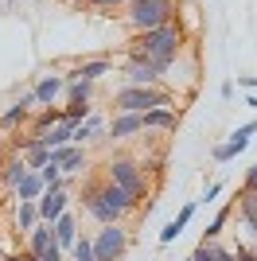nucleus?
<instances>
[{"label": "nucleus", "mask_w": 257, "mask_h": 261, "mask_svg": "<svg viewBox=\"0 0 257 261\" xmlns=\"http://www.w3.org/2000/svg\"><path fill=\"white\" fill-rule=\"evenodd\" d=\"M97 199H101L106 207H113V211H117V218H121V222L144 211V207L137 203V199L128 195V191H121V187H117V184H109V179H101V184H97Z\"/></svg>", "instance_id": "423d86ee"}, {"label": "nucleus", "mask_w": 257, "mask_h": 261, "mask_svg": "<svg viewBox=\"0 0 257 261\" xmlns=\"http://www.w3.org/2000/svg\"><path fill=\"white\" fill-rule=\"evenodd\" d=\"M90 242H94L97 261H121L128 253V246H133V234H128L125 222H109V226H97L90 234Z\"/></svg>", "instance_id": "39448f33"}, {"label": "nucleus", "mask_w": 257, "mask_h": 261, "mask_svg": "<svg viewBox=\"0 0 257 261\" xmlns=\"http://www.w3.org/2000/svg\"><path fill=\"white\" fill-rule=\"evenodd\" d=\"M51 230H55V246H59V250H70L74 238H78V215L74 211H63V215L51 222Z\"/></svg>", "instance_id": "ddd939ff"}, {"label": "nucleus", "mask_w": 257, "mask_h": 261, "mask_svg": "<svg viewBox=\"0 0 257 261\" xmlns=\"http://www.w3.org/2000/svg\"><path fill=\"white\" fill-rule=\"evenodd\" d=\"M113 106H117V113H148L156 106H175V90H168V86H121Z\"/></svg>", "instance_id": "20e7f679"}, {"label": "nucleus", "mask_w": 257, "mask_h": 261, "mask_svg": "<svg viewBox=\"0 0 257 261\" xmlns=\"http://www.w3.org/2000/svg\"><path fill=\"white\" fill-rule=\"evenodd\" d=\"M183 47H187V28L179 20L175 23H164V28H152V32H140L128 39V63H144L148 59L156 66V74H168L171 66L183 59Z\"/></svg>", "instance_id": "f257e3e1"}, {"label": "nucleus", "mask_w": 257, "mask_h": 261, "mask_svg": "<svg viewBox=\"0 0 257 261\" xmlns=\"http://www.w3.org/2000/svg\"><path fill=\"white\" fill-rule=\"evenodd\" d=\"M28 172H32V168H28L20 156H12V160H4V168H0V179H4V184L16 191V187H20V179H23Z\"/></svg>", "instance_id": "4be33fe9"}, {"label": "nucleus", "mask_w": 257, "mask_h": 261, "mask_svg": "<svg viewBox=\"0 0 257 261\" xmlns=\"http://www.w3.org/2000/svg\"><path fill=\"white\" fill-rule=\"evenodd\" d=\"M74 74L86 78V82H97V78L113 74V63L109 59H82V63H74Z\"/></svg>", "instance_id": "f3484780"}, {"label": "nucleus", "mask_w": 257, "mask_h": 261, "mask_svg": "<svg viewBox=\"0 0 257 261\" xmlns=\"http://www.w3.org/2000/svg\"><path fill=\"white\" fill-rule=\"evenodd\" d=\"M35 261H66V257H63V250H59V246H47Z\"/></svg>", "instance_id": "c756f323"}, {"label": "nucleus", "mask_w": 257, "mask_h": 261, "mask_svg": "<svg viewBox=\"0 0 257 261\" xmlns=\"http://www.w3.org/2000/svg\"><path fill=\"white\" fill-rule=\"evenodd\" d=\"M222 195V184H207V195H203V203H211V199H218Z\"/></svg>", "instance_id": "473e14b6"}, {"label": "nucleus", "mask_w": 257, "mask_h": 261, "mask_svg": "<svg viewBox=\"0 0 257 261\" xmlns=\"http://www.w3.org/2000/svg\"><path fill=\"white\" fill-rule=\"evenodd\" d=\"M249 137H257V121H246V125H238L234 137H230L226 144H214V152H211V156H214V164H230L238 152H246V148H249Z\"/></svg>", "instance_id": "6e6552de"}, {"label": "nucleus", "mask_w": 257, "mask_h": 261, "mask_svg": "<svg viewBox=\"0 0 257 261\" xmlns=\"http://www.w3.org/2000/svg\"><path fill=\"white\" fill-rule=\"evenodd\" d=\"M179 20V0H128L125 4V28L133 35L164 28Z\"/></svg>", "instance_id": "f03ea898"}, {"label": "nucleus", "mask_w": 257, "mask_h": 261, "mask_svg": "<svg viewBox=\"0 0 257 261\" xmlns=\"http://www.w3.org/2000/svg\"><path fill=\"white\" fill-rule=\"evenodd\" d=\"M12 195H16V203H35V199L43 195V184H39V175H35V172H28V175L20 179V187L12 191Z\"/></svg>", "instance_id": "aec40b11"}, {"label": "nucleus", "mask_w": 257, "mask_h": 261, "mask_svg": "<svg viewBox=\"0 0 257 261\" xmlns=\"http://www.w3.org/2000/svg\"><path fill=\"white\" fill-rule=\"evenodd\" d=\"M246 106H253V109H257V94H249V98H246Z\"/></svg>", "instance_id": "f704fd0d"}, {"label": "nucleus", "mask_w": 257, "mask_h": 261, "mask_svg": "<svg viewBox=\"0 0 257 261\" xmlns=\"http://www.w3.org/2000/svg\"><path fill=\"white\" fill-rule=\"evenodd\" d=\"M242 191H257V164L246 172V179H242Z\"/></svg>", "instance_id": "7c9ffc66"}, {"label": "nucleus", "mask_w": 257, "mask_h": 261, "mask_svg": "<svg viewBox=\"0 0 257 261\" xmlns=\"http://www.w3.org/2000/svg\"><path fill=\"white\" fill-rule=\"evenodd\" d=\"M35 109H39V106H35V98H32V94H20V101H16V106H8L4 113H0V129H12V125H23V121L32 117Z\"/></svg>", "instance_id": "4468645a"}, {"label": "nucleus", "mask_w": 257, "mask_h": 261, "mask_svg": "<svg viewBox=\"0 0 257 261\" xmlns=\"http://www.w3.org/2000/svg\"><path fill=\"white\" fill-rule=\"evenodd\" d=\"M106 179L109 184H117L121 191H128V195L137 199L140 207L148 211V175H144V168H140V160H133V156H109L106 164Z\"/></svg>", "instance_id": "7ed1b4c3"}, {"label": "nucleus", "mask_w": 257, "mask_h": 261, "mask_svg": "<svg viewBox=\"0 0 257 261\" xmlns=\"http://www.w3.org/2000/svg\"><path fill=\"white\" fill-rule=\"evenodd\" d=\"M4 261H23V253H12V257H4Z\"/></svg>", "instance_id": "c9c22d12"}, {"label": "nucleus", "mask_w": 257, "mask_h": 261, "mask_svg": "<svg viewBox=\"0 0 257 261\" xmlns=\"http://www.w3.org/2000/svg\"><path fill=\"white\" fill-rule=\"evenodd\" d=\"M90 98H94V82H86V78L66 82V101H90Z\"/></svg>", "instance_id": "cd10ccee"}, {"label": "nucleus", "mask_w": 257, "mask_h": 261, "mask_svg": "<svg viewBox=\"0 0 257 261\" xmlns=\"http://www.w3.org/2000/svg\"><path fill=\"white\" fill-rule=\"evenodd\" d=\"M66 90V82H63V74H43L39 82H35V90H32V98H35V106H55V98Z\"/></svg>", "instance_id": "2eb2a0df"}, {"label": "nucleus", "mask_w": 257, "mask_h": 261, "mask_svg": "<svg viewBox=\"0 0 257 261\" xmlns=\"http://www.w3.org/2000/svg\"><path fill=\"white\" fill-rule=\"evenodd\" d=\"M144 125H140V113H117V117L106 125V137L109 141H128V137H140Z\"/></svg>", "instance_id": "9d476101"}, {"label": "nucleus", "mask_w": 257, "mask_h": 261, "mask_svg": "<svg viewBox=\"0 0 257 261\" xmlns=\"http://www.w3.org/2000/svg\"><path fill=\"white\" fill-rule=\"evenodd\" d=\"M97 137H106V117L101 113H90L86 121H78L74 129H70V144H90V141H97Z\"/></svg>", "instance_id": "f8f14e48"}, {"label": "nucleus", "mask_w": 257, "mask_h": 261, "mask_svg": "<svg viewBox=\"0 0 257 261\" xmlns=\"http://www.w3.org/2000/svg\"><path fill=\"white\" fill-rule=\"evenodd\" d=\"M187 261H214V257H211V246H207V242H199V250H195Z\"/></svg>", "instance_id": "2f4dec72"}, {"label": "nucleus", "mask_w": 257, "mask_h": 261, "mask_svg": "<svg viewBox=\"0 0 257 261\" xmlns=\"http://www.w3.org/2000/svg\"><path fill=\"white\" fill-rule=\"evenodd\" d=\"M230 215H234V207H222V211H218V215H214V222L207 226L203 242H218V238H222V230H226V222H230Z\"/></svg>", "instance_id": "a878e982"}, {"label": "nucleus", "mask_w": 257, "mask_h": 261, "mask_svg": "<svg viewBox=\"0 0 257 261\" xmlns=\"http://www.w3.org/2000/svg\"><path fill=\"white\" fill-rule=\"evenodd\" d=\"M28 121H32V137H43V133L51 129V125H59V121H63V109H55V106H39Z\"/></svg>", "instance_id": "a211bd4d"}, {"label": "nucleus", "mask_w": 257, "mask_h": 261, "mask_svg": "<svg viewBox=\"0 0 257 261\" xmlns=\"http://www.w3.org/2000/svg\"><path fill=\"white\" fill-rule=\"evenodd\" d=\"M16 230L20 234H32L35 226H39V211H35V203H16Z\"/></svg>", "instance_id": "412c9836"}, {"label": "nucleus", "mask_w": 257, "mask_h": 261, "mask_svg": "<svg viewBox=\"0 0 257 261\" xmlns=\"http://www.w3.org/2000/svg\"><path fill=\"white\" fill-rule=\"evenodd\" d=\"M70 129H74L70 121H59V125H51V129L43 133L39 141L47 144V148H63V144H70Z\"/></svg>", "instance_id": "5701e85b"}, {"label": "nucleus", "mask_w": 257, "mask_h": 261, "mask_svg": "<svg viewBox=\"0 0 257 261\" xmlns=\"http://www.w3.org/2000/svg\"><path fill=\"white\" fill-rule=\"evenodd\" d=\"M35 175H39L43 191H55V187H66V175H63V168H59V164H51V160L43 164V168H39Z\"/></svg>", "instance_id": "b1692460"}, {"label": "nucleus", "mask_w": 257, "mask_h": 261, "mask_svg": "<svg viewBox=\"0 0 257 261\" xmlns=\"http://www.w3.org/2000/svg\"><path fill=\"white\" fill-rule=\"evenodd\" d=\"M70 203H74V195H70V187H55V191H43L39 199H35V211H39V222H47L51 226L55 218L63 215V211H70Z\"/></svg>", "instance_id": "0eeeda50"}, {"label": "nucleus", "mask_w": 257, "mask_h": 261, "mask_svg": "<svg viewBox=\"0 0 257 261\" xmlns=\"http://www.w3.org/2000/svg\"><path fill=\"white\" fill-rule=\"evenodd\" d=\"M121 78H125V86H160V82H164L148 59H144V63H125Z\"/></svg>", "instance_id": "9b49d317"}, {"label": "nucleus", "mask_w": 257, "mask_h": 261, "mask_svg": "<svg viewBox=\"0 0 257 261\" xmlns=\"http://www.w3.org/2000/svg\"><path fill=\"white\" fill-rule=\"evenodd\" d=\"M191 218H195V203H187V207H183L179 215H175V218H171V222H168V226L160 230V246H171V242L179 238L183 230L191 226Z\"/></svg>", "instance_id": "dca6fc26"}, {"label": "nucleus", "mask_w": 257, "mask_h": 261, "mask_svg": "<svg viewBox=\"0 0 257 261\" xmlns=\"http://www.w3.org/2000/svg\"><path fill=\"white\" fill-rule=\"evenodd\" d=\"M238 86H246L249 94H257V74H253V78H238Z\"/></svg>", "instance_id": "72a5a7b5"}, {"label": "nucleus", "mask_w": 257, "mask_h": 261, "mask_svg": "<svg viewBox=\"0 0 257 261\" xmlns=\"http://www.w3.org/2000/svg\"><path fill=\"white\" fill-rule=\"evenodd\" d=\"M179 117H183L179 106H156L148 113H140V125H144V133H175Z\"/></svg>", "instance_id": "1a4fd4ad"}, {"label": "nucleus", "mask_w": 257, "mask_h": 261, "mask_svg": "<svg viewBox=\"0 0 257 261\" xmlns=\"http://www.w3.org/2000/svg\"><path fill=\"white\" fill-rule=\"evenodd\" d=\"M4 4H16V0H4Z\"/></svg>", "instance_id": "e433bc0d"}, {"label": "nucleus", "mask_w": 257, "mask_h": 261, "mask_svg": "<svg viewBox=\"0 0 257 261\" xmlns=\"http://www.w3.org/2000/svg\"><path fill=\"white\" fill-rule=\"evenodd\" d=\"M90 113H94V106H90V101H66V106H63V121H70V125L86 121Z\"/></svg>", "instance_id": "393cba45"}, {"label": "nucleus", "mask_w": 257, "mask_h": 261, "mask_svg": "<svg viewBox=\"0 0 257 261\" xmlns=\"http://www.w3.org/2000/svg\"><path fill=\"white\" fill-rule=\"evenodd\" d=\"M70 261H97L90 234H78V238H74V246H70Z\"/></svg>", "instance_id": "bb28decb"}, {"label": "nucleus", "mask_w": 257, "mask_h": 261, "mask_svg": "<svg viewBox=\"0 0 257 261\" xmlns=\"http://www.w3.org/2000/svg\"><path fill=\"white\" fill-rule=\"evenodd\" d=\"M47 246H55V230L47 226V222H39V226H35L32 234H28V250H23V253H32V257H39V253L47 250Z\"/></svg>", "instance_id": "6ab92c4d"}, {"label": "nucleus", "mask_w": 257, "mask_h": 261, "mask_svg": "<svg viewBox=\"0 0 257 261\" xmlns=\"http://www.w3.org/2000/svg\"><path fill=\"white\" fill-rule=\"evenodd\" d=\"M86 8H97V12H106V16H113L117 8H125L128 0H82Z\"/></svg>", "instance_id": "c85d7f7f"}, {"label": "nucleus", "mask_w": 257, "mask_h": 261, "mask_svg": "<svg viewBox=\"0 0 257 261\" xmlns=\"http://www.w3.org/2000/svg\"><path fill=\"white\" fill-rule=\"evenodd\" d=\"M253 253H257V246H253Z\"/></svg>", "instance_id": "4c0bfd02"}]
</instances>
